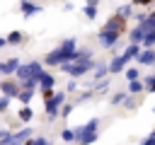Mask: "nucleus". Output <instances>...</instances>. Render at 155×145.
Segmentation results:
<instances>
[{
	"label": "nucleus",
	"instance_id": "nucleus-1",
	"mask_svg": "<svg viewBox=\"0 0 155 145\" xmlns=\"http://www.w3.org/2000/svg\"><path fill=\"white\" fill-rule=\"evenodd\" d=\"M78 48V39H65L63 44H58V48H53L51 53H46L44 63L46 65H61V63H68L73 60V51Z\"/></svg>",
	"mask_w": 155,
	"mask_h": 145
},
{
	"label": "nucleus",
	"instance_id": "nucleus-2",
	"mask_svg": "<svg viewBox=\"0 0 155 145\" xmlns=\"http://www.w3.org/2000/svg\"><path fill=\"white\" fill-rule=\"evenodd\" d=\"M97 128H99V118H90L85 126H78L73 130V135L80 145H92L97 140Z\"/></svg>",
	"mask_w": 155,
	"mask_h": 145
},
{
	"label": "nucleus",
	"instance_id": "nucleus-3",
	"mask_svg": "<svg viewBox=\"0 0 155 145\" xmlns=\"http://www.w3.org/2000/svg\"><path fill=\"white\" fill-rule=\"evenodd\" d=\"M94 68V60L92 58H85V60H68V63H61V70L68 72L70 77H80L85 72H90Z\"/></svg>",
	"mask_w": 155,
	"mask_h": 145
},
{
	"label": "nucleus",
	"instance_id": "nucleus-4",
	"mask_svg": "<svg viewBox=\"0 0 155 145\" xmlns=\"http://www.w3.org/2000/svg\"><path fill=\"white\" fill-rule=\"evenodd\" d=\"M65 102V92H56V94H48L46 97V116H48V121H53L56 116H58V109H61V104Z\"/></svg>",
	"mask_w": 155,
	"mask_h": 145
},
{
	"label": "nucleus",
	"instance_id": "nucleus-5",
	"mask_svg": "<svg viewBox=\"0 0 155 145\" xmlns=\"http://www.w3.org/2000/svg\"><path fill=\"white\" fill-rule=\"evenodd\" d=\"M44 70V65L39 63V60H31V63H27V65H19L15 72H17V77H19V82L22 80H36V75Z\"/></svg>",
	"mask_w": 155,
	"mask_h": 145
},
{
	"label": "nucleus",
	"instance_id": "nucleus-6",
	"mask_svg": "<svg viewBox=\"0 0 155 145\" xmlns=\"http://www.w3.org/2000/svg\"><path fill=\"white\" fill-rule=\"evenodd\" d=\"M97 36H99V44H102V48H114V44L119 41V31H104V29H99L97 31Z\"/></svg>",
	"mask_w": 155,
	"mask_h": 145
},
{
	"label": "nucleus",
	"instance_id": "nucleus-7",
	"mask_svg": "<svg viewBox=\"0 0 155 145\" xmlns=\"http://www.w3.org/2000/svg\"><path fill=\"white\" fill-rule=\"evenodd\" d=\"M124 27H126V17H121V14H111L109 22H107L102 29H104V31H119V34H121Z\"/></svg>",
	"mask_w": 155,
	"mask_h": 145
},
{
	"label": "nucleus",
	"instance_id": "nucleus-8",
	"mask_svg": "<svg viewBox=\"0 0 155 145\" xmlns=\"http://www.w3.org/2000/svg\"><path fill=\"white\" fill-rule=\"evenodd\" d=\"M36 85H39V89L41 92H48V89H53V85H56V77L51 75V72H39L36 75Z\"/></svg>",
	"mask_w": 155,
	"mask_h": 145
},
{
	"label": "nucleus",
	"instance_id": "nucleus-9",
	"mask_svg": "<svg viewBox=\"0 0 155 145\" xmlns=\"http://www.w3.org/2000/svg\"><path fill=\"white\" fill-rule=\"evenodd\" d=\"M19 10H22V14H24V17H31V14H39L44 7H41V5H36V2H31V0H22V2H19Z\"/></svg>",
	"mask_w": 155,
	"mask_h": 145
},
{
	"label": "nucleus",
	"instance_id": "nucleus-10",
	"mask_svg": "<svg viewBox=\"0 0 155 145\" xmlns=\"http://www.w3.org/2000/svg\"><path fill=\"white\" fill-rule=\"evenodd\" d=\"M126 63H128V60H126L124 56H114V58L109 60V65H107V70H109V72H114V75H116V72H124V68H126Z\"/></svg>",
	"mask_w": 155,
	"mask_h": 145
},
{
	"label": "nucleus",
	"instance_id": "nucleus-11",
	"mask_svg": "<svg viewBox=\"0 0 155 145\" xmlns=\"http://www.w3.org/2000/svg\"><path fill=\"white\" fill-rule=\"evenodd\" d=\"M0 92H2L5 97H10V99H12V97H17L19 85H17V82H12V80H2V82H0Z\"/></svg>",
	"mask_w": 155,
	"mask_h": 145
},
{
	"label": "nucleus",
	"instance_id": "nucleus-12",
	"mask_svg": "<svg viewBox=\"0 0 155 145\" xmlns=\"http://www.w3.org/2000/svg\"><path fill=\"white\" fill-rule=\"evenodd\" d=\"M136 60H138L140 65H153V63H155V51H153V48H145V51L140 48V53L136 56Z\"/></svg>",
	"mask_w": 155,
	"mask_h": 145
},
{
	"label": "nucleus",
	"instance_id": "nucleus-13",
	"mask_svg": "<svg viewBox=\"0 0 155 145\" xmlns=\"http://www.w3.org/2000/svg\"><path fill=\"white\" fill-rule=\"evenodd\" d=\"M17 68H19V60H17V58H10V60L0 63V72H2V75H12Z\"/></svg>",
	"mask_w": 155,
	"mask_h": 145
},
{
	"label": "nucleus",
	"instance_id": "nucleus-14",
	"mask_svg": "<svg viewBox=\"0 0 155 145\" xmlns=\"http://www.w3.org/2000/svg\"><path fill=\"white\" fill-rule=\"evenodd\" d=\"M138 27H140L145 34H148V31H155V14H145V17L140 19V24H138Z\"/></svg>",
	"mask_w": 155,
	"mask_h": 145
},
{
	"label": "nucleus",
	"instance_id": "nucleus-15",
	"mask_svg": "<svg viewBox=\"0 0 155 145\" xmlns=\"http://www.w3.org/2000/svg\"><path fill=\"white\" fill-rule=\"evenodd\" d=\"M138 53H140V44H128V48H126V51H124L121 56H124L126 60H133V58H136Z\"/></svg>",
	"mask_w": 155,
	"mask_h": 145
},
{
	"label": "nucleus",
	"instance_id": "nucleus-16",
	"mask_svg": "<svg viewBox=\"0 0 155 145\" xmlns=\"http://www.w3.org/2000/svg\"><path fill=\"white\" fill-rule=\"evenodd\" d=\"M107 72H109V70H107V65H104V63H94V68H92L94 82H97V80H104V77H107Z\"/></svg>",
	"mask_w": 155,
	"mask_h": 145
},
{
	"label": "nucleus",
	"instance_id": "nucleus-17",
	"mask_svg": "<svg viewBox=\"0 0 155 145\" xmlns=\"http://www.w3.org/2000/svg\"><path fill=\"white\" fill-rule=\"evenodd\" d=\"M29 135H34V130H31V128H22L19 133H12V138H10V140H15V143H19V145H22Z\"/></svg>",
	"mask_w": 155,
	"mask_h": 145
},
{
	"label": "nucleus",
	"instance_id": "nucleus-18",
	"mask_svg": "<svg viewBox=\"0 0 155 145\" xmlns=\"http://www.w3.org/2000/svg\"><path fill=\"white\" fill-rule=\"evenodd\" d=\"M5 41H7V44H12V46H19V44L24 41V34H22V31H10Z\"/></svg>",
	"mask_w": 155,
	"mask_h": 145
},
{
	"label": "nucleus",
	"instance_id": "nucleus-19",
	"mask_svg": "<svg viewBox=\"0 0 155 145\" xmlns=\"http://www.w3.org/2000/svg\"><path fill=\"white\" fill-rule=\"evenodd\" d=\"M140 46H143V48H153V46H155V31H148V34H143V39H140Z\"/></svg>",
	"mask_w": 155,
	"mask_h": 145
},
{
	"label": "nucleus",
	"instance_id": "nucleus-20",
	"mask_svg": "<svg viewBox=\"0 0 155 145\" xmlns=\"http://www.w3.org/2000/svg\"><path fill=\"white\" fill-rule=\"evenodd\" d=\"M138 92H143L140 77H138V80H128V94H138Z\"/></svg>",
	"mask_w": 155,
	"mask_h": 145
},
{
	"label": "nucleus",
	"instance_id": "nucleus-21",
	"mask_svg": "<svg viewBox=\"0 0 155 145\" xmlns=\"http://www.w3.org/2000/svg\"><path fill=\"white\" fill-rule=\"evenodd\" d=\"M82 14H85L87 19H97V5H85V7H82Z\"/></svg>",
	"mask_w": 155,
	"mask_h": 145
},
{
	"label": "nucleus",
	"instance_id": "nucleus-22",
	"mask_svg": "<svg viewBox=\"0 0 155 145\" xmlns=\"http://www.w3.org/2000/svg\"><path fill=\"white\" fill-rule=\"evenodd\" d=\"M143 34H145V31H143L140 27H133V29H131V44H140Z\"/></svg>",
	"mask_w": 155,
	"mask_h": 145
},
{
	"label": "nucleus",
	"instance_id": "nucleus-23",
	"mask_svg": "<svg viewBox=\"0 0 155 145\" xmlns=\"http://www.w3.org/2000/svg\"><path fill=\"white\" fill-rule=\"evenodd\" d=\"M31 94H34V89H19V92H17V99H19L22 104H29Z\"/></svg>",
	"mask_w": 155,
	"mask_h": 145
},
{
	"label": "nucleus",
	"instance_id": "nucleus-24",
	"mask_svg": "<svg viewBox=\"0 0 155 145\" xmlns=\"http://www.w3.org/2000/svg\"><path fill=\"white\" fill-rule=\"evenodd\" d=\"M31 109L29 106H24V109H19V123H27V121H31Z\"/></svg>",
	"mask_w": 155,
	"mask_h": 145
},
{
	"label": "nucleus",
	"instance_id": "nucleus-25",
	"mask_svg": "<svg viewBox=\"0 0 155 145\" xmlns=\"http://www.w3.org/2000/svg\"><path fill=\"white\" fill-rule=\"evenodd\" d=\"M124 70H126V77L128 80H138L140 77V70L138 68H124Z\"/></svg>",
	"mask_w": 155,
	"mask_h": 145
},
{
	"label": "nucleus",
	"instance_id": "nucleus-26",
	"mask_svg": "<svg viewBox=\"0 0 155 145\" xmlns=\"http://www.w3.org/2000/svg\"><path fill=\"white\" fill-rule=\"evenodd\" d=\"M143 89H148V92L155 89V77H153V75H148V77L143 80Z\"/></svg>",
	"mask_w": 155,
	"mask_h": 145
},
{
	"label": "nucleus",
	"instance_id": "nucleus-27",
	"mask_svg": "<svg viewBox=\"0 0 155 145\" xmlns=\"http://www.w3.org/2000/svg\"><path fill=\"white\" fill-rule=\"evenodd\" d=\"M124 99H126V92H116V94L111 97V104L119 106V104H124Z\"/></svg>",
	"mask_w": 155,
	"mask_h": 145
},
{
	"label": "nucleus",
	"instance_id": "nucleus-28",
	"mask_svg": "<svg viewBox=\"0 0 155 145\" xmlns=\"http://www.w3.org/2000/svg\"><path fill=\"white\" fill-rule=\"evenodd\" d=\"M131 12H133V5H121V7H119V12H116V14H121V17H128V14H131Z\"/></svg>",
	"mask_w": 155,
	"mask_h": 145
},
{
	"label": "nucleus",
	"instance_id": "nucleus-29",
	"mask_svg": "<svg viewBox=\"0 0 155 145\" xmlns=\"http://www.w3.org/2000/svg\"><path fill=\"white\" fill-rule=\"evenodd\" d=\"M61 138H63L65 143H75V135H73V130H70V128H65V130L61 133Z\"/></svg>",
	"mask_w": 155,
	"mask_h": 145
},
{
	"label": "nucleus",
	"instance_id": "nucleus-30",
	"mask_svg": "<svg viewBox=\"0 0 155 145\" xmlns=\"http://www.w3.org/2000/svg\"><path fill=\"white\" fill-rule=\"evenodd\" d=\"M97 82H99V85H94V92H107V89H109V82H107V80H97Z\"/></svg>",
	"mask_w": 155,
	"mask_h": 145
},
{
	"label": "nucleus",
	"instance_id": "nucleus-31",
	"mask_svg": "<svg viewBox=\"0 0 155 145\" xmlns=\"http://www.w3.org/2000/svg\"><path fill=\"white\" fill-rule=\"evenodd\" d=\"M70 111H73V104H61V116H63V118H68Z\"/></svg>",
	"mask_w": 155,
	"mask_h": 145
},
{
	"label": "nucleus",
	"instance_id": "nucleus-32",
	"mask_svg": "<svg viewBox=\"0 0 155 145\" xmlns=\"http://www.w3.org/2000/svg\"><path fill=\"white\" fill-rule=\"evenodd\" d=\"M10 138H12V133H10V130H0V145H7V143H10Z\"/></svg>",
	"mask_w": 155,
	"mask_h": 145
},
{
	"label": "nucleus",
	"instance_id": "nucleus-33",
	"mask_svg": "<svg viewBox=\"0 0 155 145\" xmlns=\"http://www.w3.org/2000/svg\"><path fill=\"white\" fill-rule=\"evenodd\" d=\"M7 104H10V97H5V94H2V97H0V114L7 109Z\"/></svg>",
	"mask_w": 155,
	"mask_h": 145
},
{
	"label": "nucleus",
	"instance_id": "nucleus-34",
	"mask_svg": "<svg viewBox=\"0 0 155 145\" xmlns=\"http://www.w3.org/2000/svg\"><path fill=\"white\" fill-rule=\"evenodd\" d=\"M140 145H155V133H148V138H145Z\"/></svg>",
	"mask_w": 155,
	"mask_h": 145
},
{
	"label": "nucleus",
	"instance_id": "nucleus-35",
	"mask_svg": "<svg viewBox=\"0 0 155 145\" xmlns=\"http://www.w3.org/2000/svg\"><path fill=\"white\" fill-rule=\"evenodd\" d=\"M78 89V77H73L70 82H68V92H75Z\"/></svg>",
	"mask_w": 155,
	"mask_h": 145
},
{
	"label": "nucleus",
	"instance_id": "nucleus-36",
	"mask_svg": "<svg viewBox=\"0 0 155 145\" xmlns=\"http://www.w3.org/2000/svg\"><path fill=\"white\" fill-rule=\"evenodd\" d=\"M90 97H92V92H82V94H80V97H78V102H87V99H90Z\"/></svg>",
	"mask_w": 155,
	"mask_h": 145
},
{
	"label": "nucleus",
	"instance_id": "nucleus-37",
	"mask_svg": "<svg viewBox=\"0 0 155 145\" xmlns=\"http://www.w3.org/2000/svg\"><path fill=\"white\" fill-rule=\"evenodd\" d=\"M34 145H51V140H48V138H36Z\"/></svg>",
	"mask_w": 155,
	"mask_h": 145
},
{
	"label": "nucleus",
	"instance_id": "nucleus-38",
	"mask_svg": "<svg viewBox=\"0 0 155 145\" xmlns=\"http://www.w3.org/2000/svg\"><path fill=\"white\" fill-rule=\"evenodd\" d=\"M2 46H7V41H5L2 36H0V48H2Z\"/></svg>",
	"mask_w": 155,
	"mask_h": 145
},
{
	"label": "nucleus",
	"instance_id": "nucleus-39",
	"mask_svg": "<svg viewBox=\"0 0 155 145\" xmlns=\"http://www.w3.org/2000/svg\"><path fill=\"white\" fill-rule=\"evenodd\" d=\"M143 2H150V0H136L133 5H143Z\"/></svg>",
	"mask_w": 155,
	"mask_h": 145
},
{
	"label": "nucleus",
	"instance_id": "nucleus-40",
	"mask_svg": "<svg viewBox=\"0 0 155 145\" xmlns=\"http://www.w3.org/2000/svg\"><path fill=\"white\" fill-rule=\"evenodd\" d=\"M97 2H99V0H87V5H97Z\"/></svg>",
	"mask_w": 155,
	"mask_h": 145
}]
</instances>
